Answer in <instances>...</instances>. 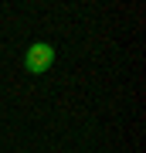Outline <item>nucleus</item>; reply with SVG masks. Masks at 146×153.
Wrapping results in <instances>:
<instances>
[{"label":"nucleus","mask_w":146,"mask_h":153,"mask_svg":"<svg viewBox=\"0 0 146 153\" xmlns=\"http://www.w3.org/2000/svg\"><path fill=\"white\" fill-rule=\"evenodd\" d=\"M51 65H54V48L48 41H34L31 48L24 51V68L31 71V75H44Z\"/></svg>","instance_id":"f257e3e1"}]
</instances>
